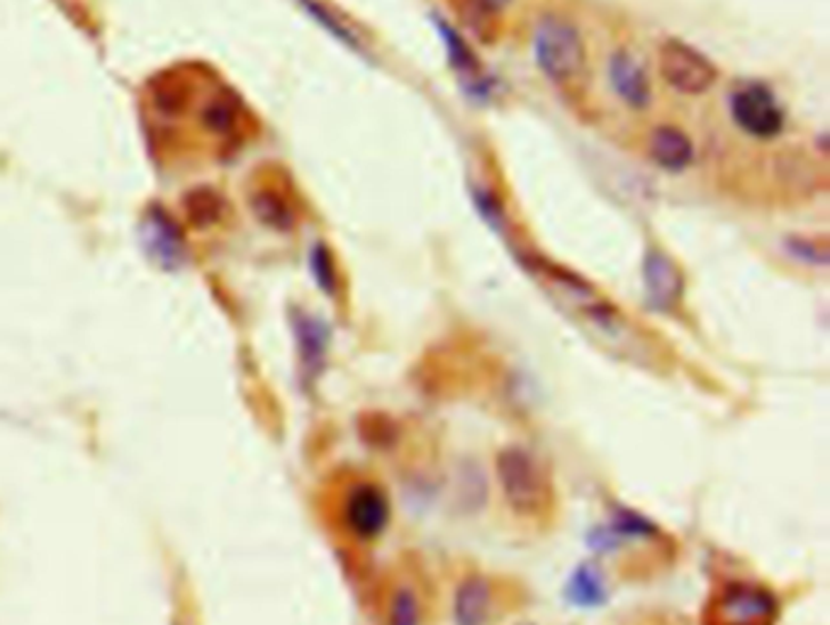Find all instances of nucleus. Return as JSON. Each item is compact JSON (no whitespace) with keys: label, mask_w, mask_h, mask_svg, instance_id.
<instances>
[{"label":"nucleus","mask_w":830,"mask_h":625,"mask_svg":"<svg viewBox=\"0 0 830 625\" xmlns=\"http://www.w3.org/2000/svg\"><path fill=\"white\" fill-rule=\"evenodd\" d=\"M541 278L546 290L558 300L560 308L578 319L599 343H604L607 349L621 355V359H631L636 363L648 359V343L636 334L633 326L609 302L599 298L580 278L560 271V268H543Z\"/></svg>","instance_id":"obj_1"},{"label":"nucleus","mask_w":830,"mask_h":625,"mask_svg":"<svg viewBox=\"0 0 830 625\" xmlns=\"http://www.w3.org/2000/svg\"><path fill=\"white\" fill-rule=\"evenodd\" d=\"M497 484L504 504L517 516L539 518L553 506V482L543 463L521 445H509L497 455Z\"/></svg>","instance_id":"obj_2"},{"label":"nucleus","mask_w":830,"mask_h":625,"mask_svg":"<svg viewBox=\"0 0 830 625\" xmlns=\"http://www.w3.org/2000/svg\"><path fill=\"white\" fill-rule=\"evenodd\" d=\"M539 67L556 83H570L584 71V44L574 24L563 18H543L533 34Z\"/></svg>","instance_id":"obj_3"},{"label":"nucleus","mask_w":830,"mask_h":625,"mask_svg":"<svg viewBox=\"0 0 830 625\" xmlns=\"http://www.w3.org/2000/svg\"><path fill=\"white\" fill-rule=\"evenodd\" d=\"M777 614V598L764 586L733 582L713 598L709 625H774Z\"/></svg>","instance_id":"obj_4"},{"label":"nucleus","mask_w":830,"mask_h":625,"mask_svg":"<svg viewBox=\"0 0 830 625\" xmlns=\"http://www.w3.org/2000/svg\"><path fill=\"white\" fill-rule=\"evenodd\" d=\"M658 71L670 88L684 95H701L717 83V67L694 47L677 40H668L660 47Z\"/></svg>","instance_id":"obj_5"},{"label":"nucleus","mask_w":830,"mask_h":625,"mask_svg":"<svg viewBox=\"0 0 830 625\" xmlns=\"http://www.w3.org/2000/svg\"><path fill=\"white\" fill-rule=\"evenodd\" d=\"M390 500L373 482H359L343 500V523L359 541H376L390 523Z\"/></svg>","instance_id":"obj_6"},{"label":"nucleus","mask_w":830,"mask_h":625,"mask_svg":"<svg viewBox=\"0 0 830 625\" xmlns=\"http://www.w3.org/2000/svg\"><path fill=\"white\" fill-rule=\"evenodd\" d=\"M731 112L740 130L758 139H772L784 127V112L774 95L762 85H748L731 100Z\"/></svg>","instance_id":"obj_7"},{"label":"nucleus","mask_w":830,"mask_h":625,"mask_svg":"<svg viewBox=\"0 0 830 625\" xmlns=\"http://www.w3.org/2000/svg\"><path fill=\"white\" fill-rule=\"evenodd\" d=\"M643 285L646 300L653 310L668 312L682 298V273L677 263L660 249H650L643 261Z\"/></svg>","instance_id":"obj_8"},{"label":"nucleus","mask_w":830,"mask_h":625,"mask_svg":"<svg viewBox=\"0 0 830 625\" xmlns=\"http://www.w3.org/2000/svg\"><path fill=\"white\" fill-rule=\"evenodd\" d=\"M144 241H147L149 253L157 259L159 265L169 268V271H176V268L183 265V259H186L183 236L166 212L154 210L147 214Z\"/></svg>","instance_id":"obj_9"},{"label":"nucleus","mask_w":830,"mask_h":625,"mask_svg":"<svg viewBox=\"0 0 830 625\" xmlns=\"http://www.w3.org/2000/svg\"><path fill=\"white\" fill-rule=\"evenodd\" d=\"M453 618L456 625H488L492 618V584L480 574H470L458 584Z\"/></svg>","instance_id":"obj_10"},{"label":"nucleus","mask_w":830,"mask_h":625,"mask_svg":"<svg viewBox=\"0 0 830 625\" xmlns=\"http://www.w3.org/2000/svg\"><path fill=\"white\" fill-rule=\"evenodd\" d=\"M609 81L623 103L641 110L650 103V83L641 63L631 54L619 52L609 61Z\"/></svg>","instance_id":"obj_11"},{"label":"nucleus","mask_w":830,"mask_h":625,"mask_svg":"<svg viewBox=\"0 0 830 625\" xmlns=\"http://www.w3.org/2000/svg\"><path fill=\"white\" fill-rule=\"evenodd\" d=\"M650 159L668 171H682L694 159V147L689 137L677 127H658L650 134Z\"/></svg>","instance_id":"obj_12"},{"label":"nucleus","mask_w":830,"mask_h":625,"mask_svg":"<svg viewBox=\"0 0 830 625\" xmlns=\"http://www.w3.org/2000/svg\"><path fill=\"white\" fill-rule=\"evenodd\" d=\"M296 336H298V349H300V359L304 370L310 375H314L319 367L324 363V353H327V343H329V331L327 324L319 322L317 316L310 314H296Z\"/></svg>","instance_id":"obj_13"},{"label":"nucleus","mask_w":830,"mask_h":625,"mask_svg":"<svg viewBox=\"0 0 830 625\" xmlns=\"http://www.w3.org/2000/svg\"><path fill=\"white\" fill-rule=\"evenodd\" d=\"M566 596L572 606L580 608L602 606L607 602V582L602 569L592 563H582L580 567H574L566 586Z\"/></svg>","instance_id":"obj_14"},{"label":"nucleus","mask_w":830,"mask_h":625,"mask_svg":"<svg viewBox=\"0 0 830 625\" xmlns=\"http://www.w3.org/2000/svg\"><path fill=\"white\" fill-rule=\"evenodd\" d=\"M202 120L212 132H229L237 120V105L232 98H214L202 112Z\"/></svg>","instance_id":"obj_15"},{"label":"nucleus","mask_w":830,"mask_h":625,"mask_svg":"<svg viewBox=\"0 0 830 625\" xmlns=\"http://www.w3.org/2000/svg\"><path fill=\"white\" fill-rule=\"evenodd\" d=\"M390 625H419V602L412 589H398L390 604Z\"/></svg>","instance_id":"obj_16"},{"label":"nucleus","mask_w":830,"mask_h":625,"mask_svg":"<svg viewBox=\"0 0 830 625\" xmlns=\"http://www.w3.org/2000/svg\"><path fill=\"white\" fill-rule=\"evenodd\" d=\"M257 212L266 224L278 226V229H286L292 222V214H290L288 205L276 195H261L257 200Z\"/></svg>","instance_id":"obj_17"},{"label":"nucleus","mask_w":830,"mask_h":625,"mask_svg":"<svg viewBox=\"0 0 830 625\" xmlns=\"http://www.w3.org/2000/svg\"><path fill=\"white\" fill-rule=\"evenodd\" d=\"M312 273L317 278V283L322 285V290L334 292L337 285V273H334V263H331L329 251L324 246H317L312 251Z\"/></svg>","instance_id":"obj_18"},{"label":"nucleus","mask_w":830,"mask_h":625,"mask_svg":"<svg viewBox=\"0 0 830 625\" xmlns=\"http://www.w3.org/2000/svg\"><path fill=\"white\" fill-rule=\"evenodd\" d=\"M478 3H482L484 8H490V10H502L507 3H509V0H478Z\"/></svg>","instance_id":"obj_19"},{"label":"nucleus","mask_w":830,"mask_h":625,"mask_svg":"<svg viewBox=\"0 0 830 625\" xmlns=\"http://www.w3.org/2000/svg\"><path fill=\"white\" fill-rule=\"evenodd\" d=\"M178 625H188V623H178Z\"/></svg>","instance_id":"obj_20"},{"label":"nucleus","mask_w":830,"mask_h":625,"mask_svg":"<svg viewBox=\"0 0 830 625\" xmlns=\"http://www.w3.org/2000/svg\"><path fill=\"white\" fill-rule=\"evenodd\" d=\"M521 625H531V623H521Z\"/></svg>","instance_id":"obj_21"}]
</instances>
